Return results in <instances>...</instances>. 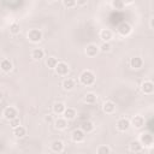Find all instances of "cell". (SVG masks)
Wrapping results in <instances>:
<instances>
[{"label":"cell","instance_id":"cell-1","mask_svg":"<svg viewBox=\"0 0 154 154\" xmlns=\"http://www.w3.org/2000/svg\"><path fill=\"white\" fill-rule=\"evenodd\" d=\"M79 82L83 85H91L95 82V75L90 70H84L79 76Z\"/></svg>","mask_w":154,"mask_h":154},{"label":"cell","instance_id":"cell-2","mask_svg":"<svg viewBox=\"0 0 154 154\" xmlns=\"http://www.w3.org/2000/svg\"><path fill=\"white\" fill-rule=\"evenodd\" d=\"M28 38L30 42H34V43H37L42 40V31L38 30V29H31L28 31Z\"/></svg>","mask_w":154,"mask_h":154},{"label":"cell","instance_id":"cell-3","mask_svg":"<svg viewBox=\"0 0 154 154\" xmlns=\"http://www.w3.org/2000/svg\"><path fill=\"white\" fill-rule=\"evenodd\" d=\"M54 70H55L57 75H59V76H66L69 73V65L66 63H64V61H58V64L54 67Z\"/></svg>","mask_w":154,"mask_h":154},{"label":"cell","instance_id":"cell-4","mask_svg":"<svg viewBox=\"0 0 154 154\" xmlns=\"http://www.w3.org/2000/svg\"><path fill=\"white\" fill-rule=\"evenodd\" d=\"M140 143L144 147H152L153 146V136L149 132H143L140 137Z\"/></svg>","mask_w":154,"mask_h":154},{"label":"cell","instance_id":"cell-5","mask_svg":"<svg viewBox=\"0 0 154 154\" xmlns=\"http://www.w3.org/2000/svg\"><path fill=\"white\" fill-rule=\"evenodd\" d=\"M99 51H100L99 49V46H96L95 43H89V45H87V47L84 49V53H85L87 57L93 58V57H95L99 53Z\"/></svg>","mask_w":154,"mask_h":154},{"label":"cell","instance_id":"cell-6","mask_svg":"<svg viewBox=\"0 0 154 154\" xmlns=\"http://www.w3.org/2000/svg\"><path fill=\"white\" fill-rule=\"evenodd\" d=\"M71 137H72V141H73V142L79 143V142H83V141H84V138H85V132H84L82 129H76V130H73Z\"/></svg>","mask_w":154,"mask_h":154},{"label":"cell","instance_id":"cell-7","mask_svg":"<svg viewBox=\"0 0 154 154\" xmlns=\"http://www.w3.org/2000/svg\"><path fill=\"white\" fill-rule=\"evenodd\" d=\"M17 116H18V112L13 106H8L4 109V117L6 120H11V119L16 118Z\"/></svg>","mask_w":154,"mask_h":154},{"label":"cell","instance_id":"cell-8","mask_svg":"<svg viewBox=\"0 0 154 154\" xmlns=\"http://www.w3.org/2000/svg\"><path fill=\"white\" fill-rule=\"evenodd\" d=\"M130 120L126 119V118H120L117 120V129L119 131H126L129 128H130Z\"/></svg>","mask_w":154,"mask_h":154},{"label":"cell","instance_id":"cell-9","mask_svg":"<svg viewBox=\"0 0 154 154\" xmlns=\"http://www.w3.org/2000/svg\"><path fill=\"white\" fill-rule=\"evenodd\" d=\"M141 90L144 94H152L154 90V84L152 81H143L141 83Z\"/></svg>","mask_w":154,"mask_h":154},{"label":"cell","instance_id":"cell-10","mask_svg":"<svg viewBox=\"0 0 154 154\" xmlns=\"http://www.w3.org/2000/svg\"><path fill=\"white\" fill-rule=\"evenodd\" d=\"M131 25L129 23H122L119 26H118V32L122 35V36H128L130 35L131 32Z\"/></svg>","mask_w":154,"mask_h":154},{"label":"cell","instance_id":"cell-11","mask_svg":"<svg viewBox=\"0 0 154 154\" xmlns=\"http://www.w3.org/2000/svg\"><path fill=\"white\" fill-rule=\"evenodd\" d=\"M63 116H64V118L66 119V120H73L75 118H76V111H75V108H71V107H65V109H64V112H63Z\"/></svg>","mask_w":154,"mask_h":154},{"label":"cell","instance_id":"cell-12","mask_svg":"<svg viewBox=\"0 0 154 154\" xmlns=\"http://www.w3.org/2000/svg\"><path fill=\"white\" fill-rule=\"evenodd\" d=\"M51 149H52V152H54V153H61V152H64V143H63V141L55 140V141L51 144Z\"/></svg>","mask_w":154,"mask_h":154},{"label":"cell","instance_id":"cell-13","mask_svg":"<svg viewBox=\"0 0 154 154\" xmlns=\"http://www.w3.org/2000/svg\"><path fill=\"white\" fill-rule=\"evenodd\" d=\"M129 150L131 153H140L143 150V146L140 143V141H132L129 144Z\"/></svg>","mask_w":154,"mask_h":154},{"label":"cell","instance_id":"cell-14","mask_svg":"<svg viewBox=\"0 0 154 154\" xmlns=\"http://www.w3.org/2000/svg\"><path fill=\"white\" fill-rule=\"evenodd\" d=\"M142 65H143V60H142L141 57H132V58L130 59V66H131L132 69H135V70L141 69Z\"/></svg>","mask_w":154,"mask_h":154},{"label":"cell","instance_id":"cell-15","mask_svg":"<svg viewBox=\"0 0 154 154\" xmlns=\"http://www.w3.org/2000/svg\"><path fill=\"white\" fill-rule=\"evenodd\" d=\"M130 124H132L136 129H141L144 126V118L142 116H135Z\"/></svg>","mask_w":154,"mask_h":154},{"label":"cell","instance_id":"cell-16","mask_svg":"<svg viewBox=\"0 0 154 154\" xmlns=\"http://www.w3.org/2000/svg\"><path fill=\"white\" fill-rule=\"evenodd\" d=\"M12 67H13V65H12V63H11L10 59H2V60H1V63H0V69H1V71H4V72H10V71L12 70Z\"/></svg>","mask_w":154,"mask_h":154},{"label":"cell","instance_id":"cell-17","mask_svg":"<svg viewBox=\"0 0 154 154\" xmlns=\"http://www.w3.org/2000/svg\"><path fill=\"white\" fill-rule=\"evenodd\" d=\"M102 109H103L105 113L111 114V113H113V112L116 111V105H114V102H112V101H106V102H103V105H102Z\"/></svg>","mask_w":154,"mask_h":154},{"label":"cell","instance_id":"cell-18","mask_svg":"<svg viewBox=\"0 0 154 154\" xmlns=\"http://www.w3.org/2000/svg\"><path fill=\"white\" fill-rule=\"evenodd\" d=\"M13 135L17 137V138H22L26 135V129L22 125H18L16 128H13Z\"/></svg>","mask_w":154,"mask_h":154},{"label":"cell","instance_id":"cell-19","mask_svg":"<svg viewBox=\"0 0 154 154\" xmlns=\"http://www.w3.org/2000/svg\"><path fill=\"white\" fill-rule=\"evenodd\" d=\"M100 37H101V40L103 42H109V40L113 37V34H112V31L109 29H103L100 32Z\"/></svg>","mask_w":154,"mask_h":154},{"label":"cell","instance_id":"cell-20","mask_svg":"<svg viewBox=\"0 0 154 154\" xmlns=\"http://www.w3.org/2000/svg\"><path fill=\"white\" fill-rule=\"evenodd\" d=\"M45 57V51L41 48H34L31 52V58L34 60H41Z\"/></svg>","mask_w":154,"mask_h":154},{"label":"cell","instance_id":"cell-21","mask_svg":"<svg viewBox=\"0 0 154 154\" xmlns=\"http://www.w3.org/2000/svg\"><path fill=\"white\" fill-rule=\"evenodd\" d=\"M54 126L55 129L58 130H64L67 128V120L65 118H58L55 122H54Z\"/></svg>","mask_w":154,"mask_h":154},{"label":"cell","instance_id":"cell-22","mask_svg":"<svg viewBox=\"0 0 154 154\" xmlns=\"http://www.w3.org/2000/svg\"><path fill=\"white\" fill-rule=\"evenodd\" d=\"M64 90H72L75 88V81L72 78H65L61 83Z\"/></svg>","mask_w":154,"mask_h":154},{"label":"cell","instance_id":"cell-23","mask_svg":"<svg viewBox=\"0 0 154 154\" xmlns=\"http://www.w3.org/2000/svg\"><path fill=\"white\" fill-rule=\"evenodd\" d=\"M81 129H82V130H83L85 134L91 132V131L94 130V124H93L90 120H85V122H83V123H82Z\"/></svg>","mask_w":154,"mask_h":154},{"label":"cell","instance_id":"cell-24","mask_svg":"<svg viewBox=\"0 0 154 154\" xmlns=\"http://www.w3.org/2000/svg\"><path fill=\"white\" fill-rule=\"evenodd\" d=\"M64 109H65V105L63 102H55L53 105V113L55 114H63Z\"/></svg>","mask_w":154,"mask_h":154},{"label":"cell","instance_id":"cell-25","mask_svg":"<svg viewBox=\"0 0 154 154\" xmlns=\"http://www.w3.org/2000/svg\"><path fill=\"white\" fill-rule=\"evenodd\" d=\"M96 99H97V96L94 93H87L84 95V102L85 103H94L96 101Z\"/></svg>","mask_w":154,"mask_h":154},{"label":"cell","instance_id":"cell-26","mask_svg":"<svg viewBox=\"0 0 154 154\" xmlns=\"http://www.w3.org/2000/svg\"><path fill=\"white\" fill-rule=\"evenodd\" d=\"M57 64H58V59H57L55 57H48V58L46 59V65H47V67H49V69H54V67L57 66Z\"/></svg>","mask_w":154,"mask_h":154},{"label":"cell","instance_id":"cell-27","mask_svg":"<svg viewBox=\"0 0 154 154\" xmlns=\"http://www.w3.org/2000/svg\"><path fill=\"white\" fill-rule=\"evenodd\" d=\"M19 31H20V26H19V24L18 23H12L11 25H10V32L12 34V35H17V34H19Z\"/></svg>","mask_w":154,"mask_h":154},{"label":"cell","instance_id":"cell-28","mask_svg":"<svg viewBox=\"0 0 154 154\" xmlns=\"http://www.w3.org/2000/svg\"><path fill=\"white\" fill-rule=\"evenodd\" d=\"M96 153L97 154H108V153H111V148H108L107 146H100L96 149Z\"/></svg>","mask_w":154,"mask_h":154},{"label":"cell","instance_id":"cell-29","mask_svg":"<svg viewBox=\"0 0 154 154\" xmlns=\"http://www.w3.org/2000/svg\"><path fill=\"white\" fill-rule=\"evenodd\" d=\"M112 6L116 8V10H122L125 5L122 0H112Z\"/></svg>","mask_w":154,"mask_h":154},{"label":"cell","instance_id":"cell-30","mask_svg":"<svg viewBox=\"0 0 154 154\" xmlns=\"http://www.w3.org/2000/svg\"><path fill=\"white\" fill-rule=\"evenodd\" d=\"M111 48H112V46H111V43H109V42H103V43L99 47V49H100L101 52H103V53H105V52H109V51H111Z\"/></svg>","mask_w":154,"mask_h":154},{"label":"cell","instance_id":"cell-31","mask_svg":"<svg viewBox=\"0 0 154 154\" xmlns=\"http://www.w3.org/2000/svg\"><path fill=\"white\" fill-rule=\"evenodd\" d=\"M63 4L67 8H72L76 6V0H63Z\"/></svg>","mask_w":154,"mask_h":154},{"label":"cell","instance_id":"cell-32","mask_svg":"<svg viewBox=\"0 0 154 154\" xmlns=\"http://www.w3.org/2000/svg\"><path fill=\"white\" fill-rule=\"evenodd\" d=\"M8 122H10V125H11L12 129L16 128V126H18V125H20V120H19L18 117H16V118H13V119H11V120H8Z\"/></svg>","mask_w":154,"mask_h":154},{"label":"cell","instance_id":"cell-33","mask_svg":"<svg viewBox=\"0 0 154 154\" xmlns=\"http://www.w3.org/2000/svg\"><path fill=\"white\" fill-rule=\"evenodd\" d=\"M87 4V0H76V5H79V6H84Z\"/></svg>","mask_w":154,"mask_h":154},{"label":"cell","instance_id":"cell-34","mask_svg":"<svg viewBox=\"0 0 154 154\" xmlns=\"http://www.w3.org/2000/svg\"><path fill=\"white\" fill-rule=\"evenodd\" d=\"M45 120H46V122H52V116H51V114H47V116L45 117Z\"/></svg>","mask_w":154,"mask_h":154},{"label":"cell","instance_id":"cell-35","mask_svg":"<svg viewBox=\"0 0 154 154\" xmlns=\"http://www.w3.org/2000/svg\"><path fill=\"white\" fill-rule=\"evenodd\" d=\"M122 1L124 2V5H129V4H132L134 0H122Z\"/></svg>","mask_w":154,"mask_h":154},{"label":"cell","instance_id":"cell-36","mask_svg":"<svg viewBox=\"0 0 154 154\" xmlns=\"http://www.w3.org/2000/svg\"><path fill=\"white\" fill-rule=\"evenodd\" d=\"M154 26H153V18H150V29H153Z\"/></svg>","mask_w":154,"mask_h":154},{"label":"cell","instance_id":"cell-37","mask_svg":"<svg viewBox=\"0 0 154 154\" xmlns=\"http://www.w3.org/2000/svg\"><path fill=\"white\" fill-rule=\"evenodd\" d=\"M1 99H2V93L0 91V101H1Z\"/></svg>","mask_w":154,"mask_h":154},{"label":"cell","instance_id":"cell-38","mask_svg":"<svg viewBox=\"0 0 154 154\" xmlns=\"http://www.w3.org/2000/svg\"><path fill=\"white\" fill-rule=\"evenodd\" d=\"M47 1H49V2H54L55 0H47Z\"/></svg>","mask_w":154,"mask_h":154}]
</instances>
